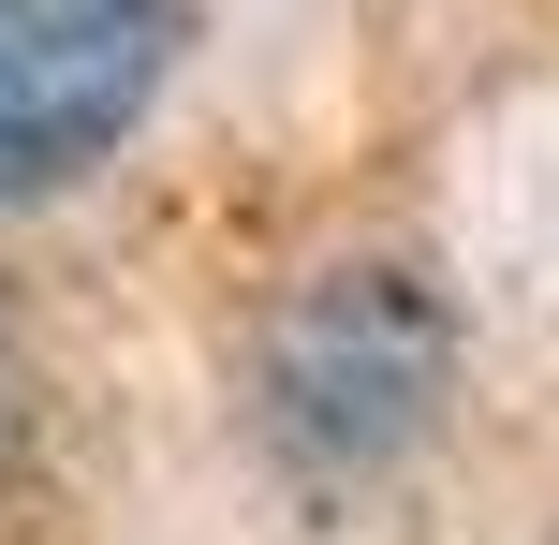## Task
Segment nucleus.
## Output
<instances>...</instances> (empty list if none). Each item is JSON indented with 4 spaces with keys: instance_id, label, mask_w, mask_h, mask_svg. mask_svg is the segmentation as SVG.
<instances>
[{
    "instance_id": "1",
    "label": "nucleus",
    "mask_w": 559,
    "mask_h": 545,
    "mask_svg": "<svg viewBox=\"0 0 559 545\" xmlns=\"http://www.w3.org/2000/svg\"><path fill=\"white\" fill-rule=\"evenodd\" d=\"M456 399V295L427 265H324L280 295L265 354H251V428L295 487H368L397 472Z\"/></svg>"
},
{
    "instance_id": "2",
    "label": "nucleus",
    "mask_w": 559,
    "mask_h": 545,
    "mask_svg": "<svg viewBox=\"0 0 559 545\" xmlns=\"http://www.w3.org/2000/svg\"><path fill=\"white\" fill-rule=\"evenodd\" d=\"M177 59V0H0V206L74 192L118 163Z\"/></svg>"
},
{
    "instance_id": "3",
    "label": "nucleus",
    "mask_w": 559,
    "mask_h": 545,
    "mask_svg": "<svg viewBox=\"0 0 559 545\" xmlns=\"http://www.w3.org/2000/svg\"><path fill=\"white\" fill-rule=\"evenodd\" d=\"M15 458H29V354L0 340V472H15Z\"/></svg>"
}]
</instances>
